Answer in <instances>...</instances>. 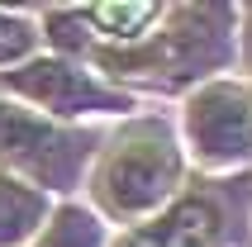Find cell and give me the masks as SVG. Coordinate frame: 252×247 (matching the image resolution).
Listing matches in <instances>:
<instances>
[{
    "mask_svg": "<svg viewBox=\"0 0 252 247\" xmlns=\"http://www.w3.org/2000/svg\"><path fill=\"white\" fill-rule=\"evenodd\" d=\"M181 185V152L167 124L143 119L128 124L110 148L100 152L91 195L110 219H148L167 205Z\"/></svg>",
    "mask_w": 252,
    "mask_h": 247,
    "instance_id": "obj_1",
    "label": "cell"
},
{
    "mask_svg": "<svg viewBox=\"0 0 252 247\" xmlns=\"http://www.w3.org/2000/svg\"><path fill=\"white\" fill-rule=\"evenodd\" d=\"M167 29L153 43H133L124 53H100V62L114 71H162L167 81H190L205 76L228 57V19L233 14L219 5H181L162 14Z\"/></svg>",
    "mask_w": 252,
    "mask_h": 247,
    "instance_id": "obj_2",
    "label": "cell"
},
{
    "mask_svg": "<svg viewBox=\"0 0 252 247\" xmlns=\"http://www.w3.org/2000/svg\"><path fill=\"white\" fill-rule=\"evenodd\" d=\"M91 148H95L91 133L57 128V124L0 100V162L10 171H19L24 185L33 181V185H48V190H71Z\"/></svg>",
    "mask_w": 252,
    "mask_h": 247,
    "instance_id": "obj_3",
    "label": "cell"
},
{
    "mask_svg": "<svg viewBox=\"0 0 252 247\" xmlns=\"http://www.w3.org/2000/svg\"><path fill=\"white\" fill-rule=\"evenodd\" d=\"M186 138L205 166H238L252 157V100L238 86L214 81L186 105Z\"/></svg>",
    "mask_w": 252,
    "mask_h": 247,
    "instance_id": "obj_4",
    "label": "cell"
},
{
    "mask_svg": "<svg viewBox=\"0 0 252 247\" xmlns=\"http://www.w3.org/2000/svg\"><path fill=\"white\" fill-rule=\"evenodd\" d=\"M0 86H10L14 95H29L33 105L62 114H119L128 110V95L110 91L105 81H95L91 71H81L76 62H62V57H43V62H29L19 71H5Z\"/></svg>",
    "mask_w": 252,
    "mask_h": 247,
    "instance_id": "obj_5",
    "label": "cell"
},
{
    "mask_svg": "<svg viewBox=\"0 0 252 247\" xmlns=\"http://www.w3.org/2000/svg\"><path fill=\"white\" fill-rule=\"evenodd\" d=\"M219 233H224V209L210 195H181L153 223V238L162 247H214Z\"/></svg>",
    "mask_w": 252,
    "mask_h": 247,
    "instance_id": "obj_6",
    "label": "cell"
},
{
    "mask_svg": "<svg viewBox=\"0 0 252 247\" xmlns=\"http://www.w3.org/2000/svg\"><path fill=\"white\" fill-rule=\"evenodd\" d=\"M43 219H48L43 190L0 171V247H19L24 238H33L43 228Z\"/></svg>",
    "mask_w": 252,
    "mask_h": 247,
    "instance_id": "obj_7",
    "label": "cell"
},
{
    "mask_svg": "<svg viewBox=\"0 0 252 247\" xmlns=\"http://www.w3.org/2000/svg\"><path fill=\"white\" fill-rule=\"evenodd\" d=\"M33 247H105V228L95 223V214L67 205L53 214V223L43 228V238Z\"/></svg>",
    "mask_w": 252,
    "mask_h": 247,
    "instance_id": "obj_8",
    "label": "cell"
},
{
    "mask_svg": "<svg viewBox=\"0 0 252 247\" xmlns=\"http://www.w3.org/2000/svg\"><path fill=\"white\" fill-rule=\"evenodd\" d=\"M33 43H38V29L29 24L24 14L0 10V67H10V62H24V57L33 53Z\"/></svg>",
    "mask_w": 252,
    "mask_h": 247,
    "instance_id": "obj_9",
    "label": "cell"
},
{
    "mask_svg": "<svg viewBox=\"0 0 252 247\" xmlns=\"http://www.w3.org/2000/svg\"><path fill=\"white\" fill-rule=\"evenodd\" d=\"M119 247H162V243L153 238V228H138V233H128L124 243H119Z\"/></svg>",
    "mask_w": 252,
    "mask_h": 247,
    "instance_id": "obj_10",
    "label": "cell"
},
{
    "mask_svg": "<svg viewBox=\"0 0 252 247\" xmlns=\"http://www.w3.org/2000/svg\"><path fill=\"white\" fill-rule=\"evenodd\" d=\"M248 19H252V10H248ZM248 57H252V33H248Z\"/></svg>",
    "mask_w": 252,
    "mask_h": 247,
    "instance_id": "obj_11",
    "label": "cell"
}]
</instances>
